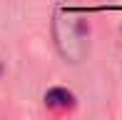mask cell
Returning <instances> with one entry per match:
<instances>
[{"label": "cell", "instance_id": "obj_1", "mask_svg": "<svg viewBox=\"0 0 122 120\" xmlns=\"http://www.w3.org/2000/svg\"><path fill=\"white\" fill-rule=\"evenodd\" d=\"M52 33H55V45H57L60 55L67 63H82L87 55V25L82 18L60 10L55 15L52 23Z\"/></svg>", "mask_w": 122, "mask_h": 120}, {"label": "cell", "instance_id": "obj_2", "mask_svg": "<svg viewBox=\"0 0 122 120\" xmlns=\"http://www.w3.org/2000/svg\"><path fill=\"white\" fill-rule=\"evenodd\" d=\"M45 103H47V108H70L75 103V98L65 88H50L45 93Z\"/></svg>", "mask_w": 122, "mask_h": 120}]
</instances>
